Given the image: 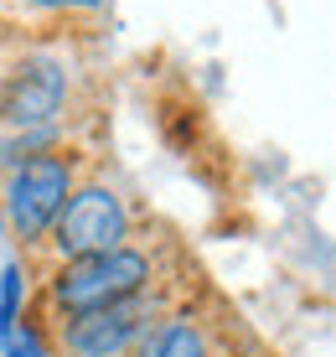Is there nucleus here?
<instances>
[{"mask_svg":"<svg viewBox=\"0 0 336 357\" xmlns=\"http://www.w3.org/2000/svg\"><path fill=\"white\" fill-rule=\"evenodd\" d=\"M160 285V259L145 243H124L114 254H93L78 264H57L47 275V311L57 316H83V311H104V305L135 301V295Z\"/></svg>","mask_w":336,"mask_h":357,"instance_id":"obj_1","label":"nucleus"},{"mask_svg":"<svg viewBox=\"0 0 336 357\" xmlns=\"http://www.w3.org/2000/svg\"><path fill=\"white\" fill-rule=\"evenodd\" d=\"M135 233V213L130 202H124L119 187H109V181H78L68 197V207L57 213L52 233L42 238L47 259L57 264H78V259H93V254H114Z\"/></svg>","mask_w":336,"mask_h":357,"instance_id":"obj_2","label":"nucleus"},{"mask_svg":"<svg viewBox=\"0 0 336 357\" xmlns=\"http://www.w3.org/2000/svg\"><path fill=\"white\" fill-rule=\"evenodd\" d=\"M78 181H83L78 155H68V151H42V155H26V161L6 166V176H0V207H6L10 233L36 249L52 233L57 213L68 207Z\"/></svg>","mask_w":336,"mask_h":357,"instance_id":"obj_3","label":"nucleus"},{"mask_svg":"<svg viewBox=\"0 0 336 357\" xmlns=\"http://www.w3.org/2000/svg\"><path fill=\"white\" fill-rule=\"evenodd\" d=\"M171 301L155 290L135 295V301L104 305V311H83V316H57L52 342L62 357H130L140 347V337L155 326V316H166Z\"/></svg>","mask_w":336,"mask_h":357,"instance_id":"obj_4","label":"nucleus"},{"mask_svg":"<svg viewBox=\"0 0 336 357\" xmlns=\"http://www.w3.org/2000/svg\"><path fill=\"white\" fill-rule=\"evenodd\" d=\"M68 109V68L52 52H21L0 68V135L52 130Z\"/></svg>","mask_w":336,"mask_h":357,"instance_id":"obj_5","label":"nucleus"},{"mask_svg":"<svg viewBox=\"0 0 336 357\" xmlns=\"http://www.w3.org/2000/svg\"><path fill=\"white\" fill-rule=\"evenodd\" d=\"M130 357H217V331L186 305H171L166 316H155V326L140 337V347Z\"/></svg>","mask_w":336,"mask_h":357,"instance_id":"obj_6","label":"nucleus"},{"mask_svg":"<svg viewBox=\"0 0 336 357\" xmlns=\"http://www.w3.org/2000/svg\"><path fill=\"white\" fill-rule=\"evenodd\" d=\"M16 316H21V264H6V275H0V326L10 331Z\"/></svg>","mask_w":336,"mask_h":357,"instance_id":"obj_7","label":"nucleus"},{"mask_svg":"<svg viewBox=\"0 0 336 357\" xmlns=\"http://www.w3.org/2000/svg\"><path fill=\"white\" fill-rule=\"evenodd\" d=\"M47 352V331H21L6 342V357H42Z\"/></svg>","mask_w":336,"mask_h":357,"instance_id":"obj_8","label":"nucleus"},{"mask_svg":"<svg viewBox=\"0 0 336 357\" xmlns=\"http://www.w3.org/2000/svg\"><path fill=\"white\" fill-rule=\"evenodd\" d=\"M109 0H42V10H98Z\"/></svg>","mask_w":336,"mask_h":357,"instance_id":"obj_9","label":"nucleus"}]
</instances>
